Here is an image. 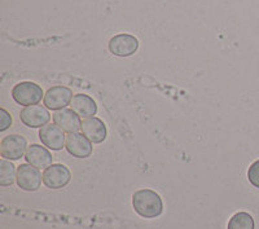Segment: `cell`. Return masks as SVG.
<instances>
[{
	"instance_id": "cell-1",
	"label": "cell",
	"mask_w": 259,
	"mask_h": 229,
	"mask_svg": "<svg viewBox=\"0 0 259 229\" xmlns=\"http://www.w3.org/2000/svg\"><path fill=\"white\" fill-rule=\"evenodd\" d=\"M133 206L135 211L145 219H153L163 211V203L159 194L150 189H142L134 193Z\"/></svg>"
},
{
	"instance_id": "cell-2",
	"label": "cell",
	"mask_w": 259,
	"mask_h": 229,
	"mask_svg": "<svg viewBox=\"0 0 259 229\" xmlns=\"http://www.w3.org/2000/svg\"><path fill=\"white\" fill-rule=\"evenodd\" d=\"M13 100L22 106L38 105L45 97V92L39 84L34 82H21L12 89Z\"/></svg>"
},
{
	"instance_id": "cell-3",
	"label": "cell",
	"mask_w": 259,
	"mask_h": 229,
	"mask_svg": "<svg viewBox=\"0 0 259 229\" xmlns=\"http://www.w3.org/2000/svg\"><path fill=\"white\" fill-rule=\"evenodd\" d=\"M17 185L22 191L36 192L40 188L43 181V175L39 172V168L24 163L20 165L17 168Z\"/></svg>"
},
{
	"instance_id": "cell-4",
	"label": "cell",
	"mask_w": 259,
	"mask_h": 229,
	"mask_svg": "<svg viewBox=\"0 0 259 229\" xmlns=\"http://www.w3.org/2000/svg\"><path fill=\"white\" fill-rule=\"evenodd\" d=\"M27 143L26 139L21 135H9L0 143V154L4 159L17 161L26 154Z\"/></svg>"
},
{
	"instance_id": "cell-5",
	"label": "cell",
	"mask_w": 259,
	"mask_h": 229,
	"mask_svg": "<svg viewBox=\"0 0 259 229\" xmlns=\"http://www.w3.org/2000/svg\"><path fill=\"white\" fill-rule=\"evenodd\" d=\"M71 173L64 165H51L43 172V182L50 189H61L70 182Z\"/></svg>"
},
{
	"instance_id": "cell-6",
	"label": "cell",
	"mask_w": 259,
	"mask_h": 229,
	"mask_svg": "<svg viewBox=\"0 0 259 229\" xmlns=\"http://www.w3.org/2000/svg\"><path fill=\"white\" fill-rule=\"evenodd\" d=\"M21 122L30 128H41L48 124L51 114L47 109L41 105L25 106L20 113Z\"/></svg>"
},
{
	"instance_id": "cell-7",
	"label": "cell",
	"mask_w": 259,
	"mask_h": 229,
	"mask_svg": "<svg viewBox=\"0 0 259 229\" xmlns=\"http://www.w3.org/2000/svg\"><path fill=\"white\" fill-rule=\"evenodd\" d=\"M109 51L114 56H133L139 48V40L130 34H118L109 40Z\"/></svg>"
},
{
	"instance_id": "cell-8",
	"label": "cell",
	"mask_w": 259,
	"mask_h": 229,
	"mask_svg": "<svg viewBox=\"0 0 259 229\" xmlns=\"http://www.w3.org/2000/svg\"><path fill=\"white\" fill-rule=\"evenodd\" d=\"M73 92L68 87H62V85H56L52 87L45 95V105L50 110H61L65 109L71 104L73 100Z\"/></svg>"
},
{
	"instance_id": "cell-9",
	"label": "cell",
	"mask_w": 259,
	"mask_h": 229,
	"mask_svg": "<svg viewBox=\"0 0 259 229\" xmlns=\"http://www.w3.org/2000/svg\"><path fill=\"white\" fill-rule=\"evenodd\" d=\"M65 148L69 154H71L75 158H89L92 154V143L85 138L83 133H69L66 136V144Z\"/></svg>"
},
{
	"instance_id": "cell-10",
	"label": "cell",
	"mask_w": 259,
	"mask_h": 229,
	"mask_svg": "<svg viewBox=\"0 0 259 229\" xmlns=\"http://www.w3.org/2000/svg\"><path fill=\"white\" fill-rule=\"evenodd\" d=\"M39 139L43 145L52 150H61L66 144L64 131L56 124H46L39 129Z\"/></svg>"
},
{
	"instance_id": "cell-11",
	"label": "cell",
	"mask_w": 259,
	"mask_h": 229,
	"mask_svg": "<svg viewBox=\"0 0 259 229\" xmlns=\"http://www.w3.org/2000/svg\"><path fill=\"white\" fill-rule=\"evenodd\" d=\"M53 123L59 126L64 132L75 133L82 128L80 117L73 109H61L52 115Z\"/></svg>"
},
{
	"instance_id": "cell-12",
	"label": "cell",
	"mask_w": 259,
	"mask_h": 229,
	"mask_svg": "<svg viewBox=\"0 0 259 229\" xmlns=\"http://www.w3.org/2000/svg\"><path fill=\"white\" fill-rule=\"evenodd\" d=\"M52 154L50 153V150L46 149L45 147L38 144H32L27 148L26 154H25V159L29 165L34 166L36 168H47L50 167L52 163Z\"/></svg>"
},
{
	"instance_id": "cell-13",
	"label": "cell",
	"mask_w": 259,
	"mask_h": 229,
	"mask_svg": "<svg viewBox=\"0 0 259 229\" xmlns=\"http://www.w3.org/2000/svg\"><path fill=\"white\" fill-rule=\"evenodd\" d=\"M82 132L94 144H100L106 139V127L101 119L96 117L85 118L82 122Z\"/></svg>"
},
{
	"instance_id": "cell-14",
	"label": "cell",
	"mask_w": 259,
	"mask_h": 229,
	"mask_svg": "<svg viewBox=\"0 0 259 229\" xmlns=\"http://www.w3.org/2000/svg\"><path fill=\"white\" fill-rule=\"evenodd\" d=\"M71 109L82 118H91L97 113V105L92 97L84 94L74 95L71 100Z\"/></svg>"
},
{
	"instance_id": "cell-15",
	"label": "cell",
	"mask_w": 259,
	"mask_h": 229,
	"mask_svg": "<svg viewBox=\"0 0 259 229\" xmlns=\"http://www.w3.org/2000/svg\"><path fill=\"white\" fill-rule=\"evenodd\" d=\"M17 179V172H16V166L12 162H8L7 159L0 161V185L2 187H9Z\"/></svg>"
},
{
	"instance_id": "cell-16",
	"label": "cell",
	"mask_w": 259,
	"mask_h": 229,
	"mask_svg": "<svg viewBox=\"0 0 259 229\" xmlns=\"http://www.w3.org/2000/svg\"><path fill=\"white\" fill-rule=\"evenodd\" d=\"M228 229H254V219L247 212H237L231 217Z\"/></svg>"
},
{
	"instance_id": "cell-17",
	"label": "cell",
	"mask_w": 259,
	"mask_h": 229,
	"mask_svg": "<svg viewBox=\"0 0 259 229\" xmlns=\"http://www.w3.org/2000/svg\"><path fill=\"white\" fill-rule=\"evenodd\" d=\"M247 179L253 187L259 188V159L251 163V166L247 170Z\"/></svg>"
},
{
	"instance_id": "cell-18",
	"label": "cell",
	"mask_w": 259,
	"mask_h": 229,
	"mask_svg": "<svg viewBox=\"0 0 259 229\" xmlns=\"http://www.w3.org/2000/svg\"><path fill=\"white\" fill-rule=\"evenodd\" d=\"M12 124V117L7 112L6 109H0V131L3 132L8 129Z\"/></svg>"
}]
</instances>
